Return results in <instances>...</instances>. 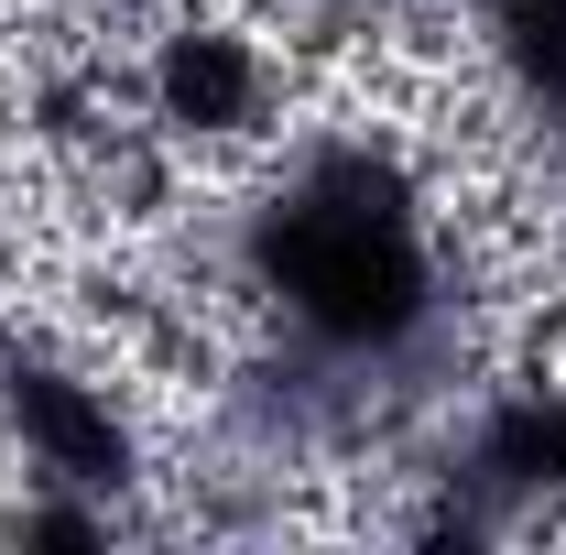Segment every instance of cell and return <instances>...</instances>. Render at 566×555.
<instances>
[{
    "instance_id": "obj_1",
    "label": "cell",
    "mask_w": 566,
    "mask_h": 555,
    "mask_svg": "<svg viewBox=\"0 0 566 555\" xmlns=\"http://www.w3.org/2000/svg\"><path fill=\"white\" fill-rule=\"evenodd\" d=\"M240 273H251V294H273V316L294 338H316L327 359H403L436 327V305H447L415 175L392 153H370V142L294 153V175L240 229Z\"/></svg>"
},
{
    "instance_id": "obj_2",
    "label": "cell",
    "mask_w": 566,
    "mask_h": 555,
    "mask_svg": "<svg viewBox=\"0 0 566 555\" xmlns=\"http://www.w3.org/2000/svg\"><path fill=\"white\" fill-rule=\"evenodd\" d=\"M0 436L22 447V469L55 490H120L142 480L132 415L109 404V381L66 370L55 348H0Z\"/></svg>"
},
{
    "instance_id": "obj_3",
    "label": "cell",
    "mask_w": 566,
    "mask_h": 555,
    "mask_svg": "<svg viewBox=\"0 0 566 555\" xmlns=\"http://www.w3.org/2000/svg\"><path fill=\"white\" fill-rule=\"evenodd\" d=\"M142 109L164 121L175 142H251L273 121V55L240 33V22H164L153 55H142Z\"/></svg>"
},
{
    "instance_id": "obj_4",
    "label": "cell",
    "mask_w": 566,
    "mask_h": 555,
    "mask_svg": "<svg viewBox=\"0 0 566 555\" xmlns=\"http://www.w3.org/2000/svg\"><path fill=\"white\" fill-rule=\"evenodd\" d=\"M469 480L491 501H566V381H523L469 425Z\"/></svg>"
},
{
    "instance_id": "obj_5",
    "label": "cell",
    "mask_w": 566,
    "mask_h": 555,
    "mask_svg": "<svg viewBox=\"0 0 566 555\" xmlns=\"http://www.w3.org/2000/svg\"><path fill=\"white\" fill-rule=\"evenodd\" d=\"M480 22H491V55L501 76L545 109V132L566 142V0H480Z\"/></svg>"
},
{
    "instance_id": "obj_6",
    "label": "cell",
    "mask_w": 566,
    "mask_h": 555,
    "mask_svg": "<svg viewBox=\"0 0 566 555\" xmlns=\"http://www.w3.org/2000/svg\"><path fill=\"white\" fill-rule=\"evenodd\" d=\"M327 11H392V0H327Z\"/></svg>"
}]
</instances>
